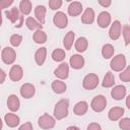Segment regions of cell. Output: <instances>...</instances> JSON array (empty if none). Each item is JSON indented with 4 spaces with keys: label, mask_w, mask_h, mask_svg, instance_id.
I'll return each mask as SVG.
<instances>
[{
    "label": "cell",
    "mask_w": 130,
    "mask_h": 130,
    "mask_svg": "<svg viewBox=\"0 0 130 130\" xmlns=\"http://www.w3.org/2000/svg\"><path fill=\"white\" fill-rule=\"evenodd\" d=\"M94 20V11L92 8L87 7L81 15V22L84 24H91Z\"/></svg>",
    "instance_id": "obj_18"
},
{
    "label": "cell",
    "mask_w": 130,
    "mask_h": 130,
    "mask_svg": "<svg viewBox=\"0 0 130 130\" xmlns=\"http://www.w3.org/2000/svg\"><path fill=\"white\" fill-rule=\"evenodd\" d=\"M86 130H102V128H101V125L99 123H94L93 122V123H90L87 126Z\"/></svg>",
    "instance_id": "obj_38"
},
{
    "label": "cell",
    "mask_w": 130,
    "mask_h": 130,
    "mask_svg": "<svg viewBox=\"0 0 130 130\" xmlns=\"http://www.w3.org/2000/svg\"><path fill=\"white\" fill-rule=\"evenodd\" d=\"M52 59L56 62H62L65 59V51L62 49H55L52 52Z\"/></svg>",
    "instance_id": "obj_32"
},
{
    "label": "cell",
    "mask_w": 130,
    "mask_h": 130,
    "mask_svg": "<svg viewBox=\"0 0 130 130\" xmlns=\"http://www.w3.org/2000/svg\"><path fill=\"white\" fill-rule=\"evenodd\" d=\"M111 95L116 101H121L126 95V87L124 85H116L111 91Z\"/></svg>",
    "instance_id": "obj_16"
},
{
    "label": "cell",
    "mask_w": 130,
    "mask_h": 130,
    "mask_svg": "<svg viewBox=\"0 0 130 130\" xmlns=\"http://www.w3.org/2000/svg\"><path fill=\"white\" fill-rule=\"evenodd\" d=\"M98 25L102 28H106L111 23V14L107 11H103L98 15Z\"/></svg>",
    "instance_id": "obj_11"
},
{
    "label": "cell",
    "mask_w": 130,
    "mask_h": 130,
    "mask_svg": "<svg viewBox=\"0 0 130 130\" xmlns=\"http://www.w3.org/2000/svg\"><path fill=\"white\" fill-rule=\"evenodd\" d=\"M38 124H39V127H41L42 129L44 130H49V129H52L54 128L55 124H56V121L55 119L50 116L49 114H44L42 115L39 120H38Z\"/></svg>",
    "instance_id": "obj_6"
},
{
    "label": "cell",
    "mask_w": 130,
    "mask_h": 130,
    "mask_svg": "<svg viewBox=\"0 0 130 130\" xmlns=\"http://www.w3.org/2000/svg\"><path fill=\"white\" fill-rule=\"evenodd\" d=\"M119 127L122 130H130V118H122L119 121Z\"/></svg>",
    "instance_id": "obj_36"
},
{
    "label": "cell",
    "mask_w": 130,
    "mask_h": 130,
    "mask_svg": "<svg viewBox=\"0 0 130 130\" xmlns=\"http://www.w3.org/2000/svg\"><path fill=\"white\" fill-rule=\"evenodd\" d=\"M4 121H5V123H6V125H7L8 127H10V128H14V127L18 126L20 119H19V117H18L17 115L12 114V113H8V114L5 115V117H4Z\"/></svg>",
    "instance_id": "obj_17"
},
{
    "label": "cell",
    "mask_w": 130,
    "mask_h": 130,
    "mask_svg": "<svg viewBox=\"0 0 130 130\" xmlns=\"http://www.w3.org/2000/svg\"><path fill=\"white\" fill-rule=\"evenodd\" d=\"M25 25L28 29L30 30H35V29H42L43 28V24H41L37 19H35L34 17H27L25 19Z\"/></svg>",
    "instance_id": "obj_25"
},
{
    "label": "cell",
    "mask_w": 130,
    "mask_h": 130,
    "mask_svg": "<svg viewBox=\"0 0 130 130\" xmlns=\"http://www.w3.org/2000/svg\"><path fill=\"white\" fill-rule=\"evenodd\" d=\"M129 20H130V18H129Z\"/></svg>",
    "instance_id": "obj_45"
},
{
    "label": "cell",
    "mask_w": 130,
    "mask_h": 130,
    "mask_svg": "<svg viewBox=\"0 0 130 130\" xmlns=\"http://www.w3.org/2000/svg\"><path fill=\"white\" fill-rule=\"evenodd\" d=\"M46 57H47V49L45 47H42L40 49L37 50L36 54H35V60H36V63L41 66L44 64L45 60H46Z\"/></svg>",
    "instance_id": "obj_22"
},
{
    "label": "cell",
    "mask_w": 130,
    "mask_h": 130,
    "mask_svg": "<svg viewBox=\"0 0 130 130\" xmlns=\"http://www.w3.org/2000/svg\"><path fill=\"white\" fill-rule=\"evenodd\" d=\"M51 87H52L53 91L56 92V93H58V94L65 92L66 91V88H67L65 82H63L61 80H54L52 82V84H51Z\"/></svg>",
    "instance_id": "obj_24"
},
{
    "label": "cell",
    "mask_w": 130,
    "mask_h": 130,
    "mask_svg": "<svg viewBox=\"0 0 130 130\" xmlns=\"http://www.w3.org/2000/svg\"><path fill=\"white\" fill-rule=\"evenodd\" d=\"M62 1L61 0H50L49 1V7L52 10H57L62 6Z\"/></svg>",
    "instance_id": "obj_37"
},
{
    "label": "cell",
    "mask_w": 130,
    "mask_h": 130,
    "mask_svg": "<svg viewBox=\"0 0 130 130\" xmlns=\"http://www.w3.org/2000/svg\"><path fill=\"white\" fill-rule=\"evenodd\" d=\"M36 88L31 83H24L20 87V94L23 99H30L34 96Z\"/></svg>",
    "instance_id": "obj_12"
},
{
    "label": "cell",
    "mask_w": 130,
    "mask_h": 130,
    "mask_svg": "<svg viewBox=\"0 0 130 130\" xmlns=\"http://www.w3.org/2000/svg\"><path fill=\"white\" fill-rule=\"evenodd\" d=\"M19 11L22 15H28L31 11V2L28 0H21L19 3Z\"/></svg>",
    "instance_id": "obj_28"
},
{
    "label": "cell",
    "mask_w": 130,
    "mask_h": 130,
    "mask_svg": "<svg viewBox=\"0 0 130 130\" xmlns=\"http://www.w3.org/2000/svg\"><path fill=\"white\" fill-rule=\"evenodd\" d=\"M87 110H88V105L84 101L78 102L73 108V112L76 116H83L87 112Z\"/></svg>",
    "instance_id": "obj_21"
},
{
    "label": "cell",
    "mask_w": 130,
    "mask_h": 130,
    "mask_svg": "<svg viewBox=\"0 0 130 130\" xmlns=\"http://www.w3.org/2000/svg\"><path fill=\"white\" fill-rule=\"evenodd\" d=\"M126 66V58L123 54H118L115 57H113V59L111 60L110 63V67L112 70L114 71H122Z\"/></svg>",
    "instance_id": "obj_3"
},
{
    "label": "cell",
    "mask_w": 130,
    "mask_h": 130,
    "mask_svg": "<svg viewBox=\"0 0 130 130\" xmlns=\"http://www.w3.org/2000/svg\"><path fill=\"white\" fill-rule=\"evenodd\" d=\"M5 15L7 19H9L16 27H21L23 24V16L19 13V8L12 7L10 10L5 11Z\"/></svg>",
    "instance_id": "obj_2"
},
{
    "label": "cell",
    "mask_w": 130,
    "mask_h": 130,
    "mask_svg": "<svg viewBox=\"0 0 130 130\" xmlns=\"http://www.w3.org/2000/svg\"><path fill=\"white\" fill-rule=\"evenodd\" d=\"M106 107H107V100L106 96H104L103 94H99L94 96L90 103V108L96 113L103 112L106 109Z\"/></svg>",
    "instance_id": "obj_5"
},
{
    "label": "cell",
    "mask_w": 130,
    "mask_h": 130,
    "mask_svg": "<svg viewBox=\"0 0 130 130\" xmlns=\"http://www.w3.org/2000/svg\"><path fill=\"white\" fill-rule=\"evenodd\" d=\"M114 84H115V77H114L113 73L109 71V72L106 73V75H105V77H104V79H103L102 85H103L104 87H111V86H113Z\"/></svg>",
    "instance_id": "obj_31"
},
{
    "label": "cell",
    "mask_w": 130,
    "mask_h": 130,
    "mask_svg": "<svg viewBox=\"0 0 130 130\" xmlns=\"http://www.w3.org/2000/svg\"><path fill=\"white\" fill-rule=\"evenodd\" d=\"M83 10V7H82V4L78 1H73L69 4L68 6V14L72 17L74 16H78Z\"/></svg>",
    "instance_id": "obj_14"
},
{
    "label": "cell",
    "mask_w": 130,
    "mask_h": 130,
    "mask_svg": "<svg viewBox=\"0 0 130 130\" xmlns=\"http://www.w3.org/2000/svg\"><path fill=\"white\" fill-rule=\"evenodd\" d=\"M74 38H75V34L72 30L68 31L65 35V37L63 39V45H64L66 50H70L71 49V47L73 45V42H74Z\"/></svg>",
    "instance_id": "obj_27"
},
{
    "label": "cell",
    "mask_w": 130,
    "mask_h": 130,
    "mask_svg": "<svg viewBox=\"0 0 130 130\" xmlns=\"http://www.w3.org/2000/svg\"><path fill=\"white\" fill-rule=\"evenodd\" d=\"M1 59L5 64H13L16 59V53L14 49L10 47H5L1 52Z\"/></svg>",
    "instance_id": "obj_7"
},
{
    "label": "cell",
    "mask_w": 130,
    "mask_h": 130,
    "mask_svg": "<svg viewBox=\"0 0 130 130\" xmlns=\"http://www.w3.org/2000/svg\"><path fill=\"white\" fill-rule=\"evenodd\" d=\"M45 15H46V7L44 5H38L35 8V16L41 24L45 23Z\"/></svg>",
    "instance_id": "obj_23"
},
{
    "label": "cell",
    "mask_w": 130,
    "mask_h": 130,
    "mask_svg": "<svg viewBox=\"0 0 130 130\" xmlns=\"http://www.w3.org/2000/svg\"><path fill=\"white\" fill-rule=\"evenodd\" d=\"M66 130H80V129L78 127H76V126H69V127H67Z\"/></svg>",
    "instance_id": "obj_44"
},
{
    "label": "cell",
    "mask_w": 130,
    "mask_h": 130,
    "mask_svg": "<svg viewBox=\"0 0 130 130\" xmlns=\"http://www.w3.org/2000/svg\"><path fill=\"white\" fill-rule=\"evenodd\" d=\"M10 44L13 46V47H18L21 42H22V37L20 35H17V34H14L10 37Z\"/></svg>",
    "instance_id": "obj_33"
},
{
    "label": "cell",
    "mask_w": 130,
    "mask_h": 130,
    "mask_svg": "<svg viewBox=\"0 0 130 130\" xmlns=\"http://www.w3.org/2000/svg\"><path fill=\"white\" fill-rule=\"evenodd\" d=\"M18 130H34V128H32V125L30 122H25L18 128Z\"/></svg>",
    "instance_id": "obj_39"
},
{
    "label": "cell",
    "mask_w": 130,
    "mask_h": 130,
    "mask_svg": "<svg viewBox=\"0 0 130 130\" xmlns=\"http://www.w3.org/2000/svg\"><path fill=\"white\" fill-rule=\"evenodd\" d=\"M119 78L124 81V82H129L130 81V65L128 67H126L125 70H123L120 75H119Z\"/></svg>",
    "instance_id": "obj_34"
},
{
    "label": "cell",
    "mask_w": 130,
    "mask_h": 130,
    "mask_svg": "<svg viewBox=\"0 0 130 130\" xmlns=\"http://www.w3.org/2000/svg\"><path fill=\"white\" fill-rule=\"evenodd\" d=\"M69 64L73 69H76V70L81 69L83 67V65H84V58L81 55H78V54L72 55L70 57Z\"/></svg>",
    "instance_id": "obj_15"
},
{
    "label": "cell",
    "mask_w": 130,
    "mask_h": 130,
    "mask_svg": "<svg viewBox=\"0 0 130 130\" xmlns=\"http://www.w3.org/2000/svg\"><path fill=\"white\" fill-rule=\"evenodd\" d=\"M126 106H127V108L130 110V94L126 98Z\"/></svg>",
    "instance_id": "obj_42"
},
{
    "label": "cell",
    "mask_w": 130,
    "mask_h": 130,
    "mask_svg": "<svg viewBox=\"0 0 130 130\" xmlns=\"http://www.w3.org/2000/svg\"><path fill=\"white\" fill-rule=\"evenodd\" d=\"M99 4L102 5L103 7H109V6L112 4V1H111V0H106V1L100 0V1H99Z\"/></svg>",
    "instance_id": "obj_40"
},
{
    "label": "cell",
    "mask_w": 130,
    "mask_h": 130,
    "mask_svg": "<svg viewBox=\"0 0 130 130\" xmlns=\"http://www.w3.org/2000/svg\"><path fill=\"white\" fill-rule=\"evenodd\" d=\"M99 85V76L94 73L87 74L82 81V86L86 90H92Z\"/></svg>",
    "instance_id": "obj_4"
},
{
    "label": "cell",
    "mask_w": 130,
    "mask_h": 130,
    "mask_svg": "<svg viewBox=\"0 0 130 130\" xmlns=\"http://www.w3.org/2000/svg\"><path fill=\"white\" fill-rule=\"evenodd\" d=\"M53 22L54 24L59 27V28H65L68 24V18H67V15L62 12V11H58L55 13L54 17H53Z\"/></svg>",
    "instance_id": "obj_8"
},
{
    "label": "cell",
    "mask_w": 130,
    "mask_h": 130,
    "mask_svg": "<svg viewBox=\"0 0 130 130\" xmlns=\"http://www.w3.org/2000/svg\"><path fill=\"white\" fill-rule=\"evenodd\" d=\"M87 46H88V42H87L86 38H84V37L78 38L77 41L75 42V49H76V51L79 52V53L85 52L86 49H87Z\"/></svg>",
    "instance_id": "obj_26"
},
{
    "label": "cell",
    "mask_w": 130,
    "mask_h": 130,
    "mask_svg": "<svg viewBox=\"0 0 130 130\" xmlns=\"http://www.w3.org/2000/svg\"><path fill=\"white\" fill-rule=\"evenodd\" d=\"M122 32H123L125 45L128 46V45L130 44V26L127 25V24L124 25V26H123V29H122Z\"/></svg>",
    "instance_id": "obj_35"
},
{
    "label": "cell",
    "mask_w": 130,
    "mask_h": 130,
    "mask_svg": "<svg viewBox=\"0 0 130 130\" xmlns=\"http://www.w3.org/2000/svg\"><path fill=\"white\" fill-rule=\"evenodd\" d=\"M54 74L56 77H58L59 79H66L69 75V66L67 63H61L55 70H54Z\"/></svg>",
    "instance_id": "obj_10"
},
{
    "label": "cell",
    "mask_w": 130,
    "mask_h": 130,
    "mask_svg": "<svg viewBox=\"0 0 130 130\" xmlns=\"http://www.w3.org/2000/svg\"><path fill=\"white\" fill-rule=\"evenodd\" d=\"M121 28H122L121 22H120L119 20H115V21L112 23L111 27H110L109 37H110L113 41L118 40V39L120 38V36H121Z\"/></svg>",
    "instance_id": "obj_9"
},
{
    "label": "cell",
    "mask_w": 130,
    "mask_h": 130,
    "mask_svg": "<svg viewBox=\"0 0 130 130\" xmlns=\"http://www.w3.org/2000/svg\"><path fill=\"white\" fill-rule=\"evenodd\" d=\"M123 115H124V109L122 107H114L108 113V117L111 121H117Z\"/></svg>",
    "instance_id": "obj_20"
},
{
    "label": "cell",
    "mask_w": 130,
    "mask_h": 130,
    "mask_svg": "<svg viewBox=\"0 0 130 130\" xmlns=\"http://www.w3.org/2000/svg\"><path fill=\"white\" fill-rule=\"evenodd\" d=\"M12 3H13L12 0H10V1H1V2H0V7H1L2 9H4V8H6L7 6L11 5Z\"/></svg>",
    "instance_id": "obj_41"
},
{
    "label": "cell",
    "mask_w": 130,
    "mask_h": 130,
    "mask_svg": "<svg viewBox=\"0 0 130 130\" xmlns=\"http://www.w3.org/2000/svg\"><path fill=\"white\" fill-rule=\"evenodd\" d=\"M32 39H34L35 43H37V44H44V43H46V41H47V35H46V32L43 31L42 29H38V30H36V32L34 34Z\"/></svg>",
    "instance_id": "obj_29"
},
{
    "label": "cell",
    "mask_w": 130,
    "mask_h": 130,
    "mask_svg": "<svg viewBox=\"0 0 130 130\" xmlns=\"http://www.w3.org/2000/svg\"><path fill=\"white\" fill-rule=\"evenodd\" d=\"M114 52H115V49L111 44H106L102 48V55L105 59H110L111 57H113Z\"/></svg>",
    "instance_id": "obj_30"
},
{
    "label": "cell",
    "mask_w": 130,
    "mask_h": 130,
    "mask_svg": "<svg viewBox=\"0 0 130 130\" xmlns=\"http://www.w3.org/2000/svg\"><path fill=\"white\" fill-rule=\"evenodd\" d=\"M68 108H69V101L67 99L60 100L54 108V117L57 120H62L68 116Z\"/></svg>",
    "instance_id": "obj_1"
},
{
    "label": "cell",
    "mask_w": 130,
    "mask_h": 130,
    "mask_svg": "<svg viewBox=\"0 0 130 130\" xmlns=\"http://www.w3.org/2000/svg\"><path fill=\"white\" fill-rule=\"evenodd\" d=\"M4 80H5V72L3 71V70H1V83H3L4 82Z\"/></svg>",
    "instance_id": "obj_43"
},
{
    "label": "cell",
    "mask_w": 130,
    "mask_h": 130,
    "mask_svg": "<svg viewBox=\"0 0 130 130\" xmlns=\"http://www.w3.org/2000/svg\"><path fill=\"white\" fill-rule=\"evenodd\" d=\"M19 106H20V102H19V99L17 98V95L15 94H10L7 99V107L10 111L12 112H16L18 111L19 109Z\"/></svg>",
    "instance_id": "obj_19"
},
{
    "label": "cell",
    "mask_w": 130,
    "mask_h": 130,
    "mask_svg": "<svg viewBox=\"0 0 130 130\" xmlns=\"http://www.w3.org/2000/svg\"><path fill=\"white\" fill-rule=\"evenodd\" d=\"M23 76V70L19 65H13L9 71V78L12 81H19Z\"/></svg>",
    "instance_id": "obj_13"
}]
</instances>
